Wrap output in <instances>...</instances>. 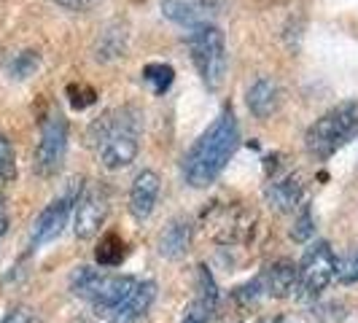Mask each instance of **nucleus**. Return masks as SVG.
Instances as JSON below:
<instances>
[{
  "mask_svg": "<svg viewBox=\"0 0 358 323\" xmlns=\"http://www.w3.org/2000/svg\"><path fill=\"white\" fill-rule=\"evenodd\" d=\"M186 43H189L192 62L197 68L202 84L208 89H218L227 78V38H224V33L213 22L199 24V27H192Z\"/></svg>",
  "mask_w": 358,
  "mask_h": 323,
  "instance_id": "nucleus-5",
  "label": "nucleus"
},
{
  "mask_svg": "<svg viewBox=\"0 0 358 323\" xmlns=\"http://www.w3.org/2000/svg\"><path fill=\"white\" fill-rule=\"evenodd\" d=\"M296 280H299V267L291 259H278L272 261L264 275H262V286L264 294L272 299H288L296 291Z\"/></svg>",
  "mask_w": 358,
  "mask_h": 323,
  "instance_id": "nucleus-14",
  "label": "nucleus"
},
{
  "mask_svg": "<svg viewBox=\"0 0 358 323\" xmlns=\"http://www.w3.org/2000/svg\"><path fill=\"white\" fill-rule=\"evenodd\" d=\"M157 299V283L154 280H138V286L132 288V294L127 296L122 305L116 307L113 313H108L110 323H138L145 313L151 310Z\"/></svg>",
  "mask_w": 358,
  "mask_h": 323,
  "instance_id": "nucleus-13",
  "label": "nucleus"
},
{
  "mask_svg": "<svg viewBox=\"0 0 358 323\" xmlns=\"http://www.w3.org/2000/svg\"><path fill=\"white\" fill-rule=\"evenodd\" d=\"M259 291H264V286H262V278H256V280L245 283V286L234 288L232 296L243 307H251V305H256V299H259Z\"/></svg>",
  "mask_w": 358,
  "mask_h": 323,
  "instance_id": "nucleus-27",
  "label": "nucleus"
},
{
  "mask_svg": "<svg viewBox=\"0 0 358 323\" xmlns=\"http://www.w3.org/2000/svg\"><path fill=\"white\" fill-rule=\"evenodd\" d=\"M302 192H305V186H302V178L299 175H286V178L280 180H272L267 186V202L275 208V210H280V213H291V210H296L299 208V202H302Z\"/></svg>",
  "mask_w": 358,
  "mask_h": 323,
  "instance_id": "nucleus-15",
  "label": "nucleus"
},
{
  "mask_svg": "<svg viewBox=\"0 0 358 323\" xmlns=\"http://www.w3.org/2000/svg\"><path fill=\"white\" fill-rule=\"evenodd\" d=\"M192 248V224L186 218H173L159 234V253L164 259H180Z\"/></svg>",
  "mask_w": 358,
  "mask_h": 323,
  "instance_id": "nucleus-16",
  "label": "nucleus"
},
{
  "mask_svg": "<svg viewBox=\"0 0 358 323\" xmlns=\"http://www.w3.org/2000/svg\"><path fill=\"white\" fill-rule=\"evenodd\" d=\"M8 224H11V218H8V202H6L3 192H0V237L8 232Z\"/></svg>",
  "mask_w": 358,
  "mask_h": 323,
  "instance_id": "nucleus-32",
  "label": "nucleus"
},
{
  "mask_svg": "<svg viewBox=\"0 0 358 323\" xmlns=\"http://www.w3.org/2000/svg\"><path fill=\"white\" fill-rule=\"evenodd\" d=\"M208 318H210V313L199 302H192V305L186 307V313H183V323H208Z\"/></svg>",
  "mask_w": 358,
  "mask_h": 323,
  "instance_id": "nucleus-30",
  "label": "nucleus"
},
{
  "mask_svg": "<svg viewBox=\"0 0 358 323\" xmlns=\"http://www.w3.org/2000/svg\"><path fill=\"white\" fill-rule=\"evenodd\" d=\"M68 97H71V106L78 108V110H84L87 106L94 103V97H97V92L87 87V84H71L68 87Z\"/></svg>",
  "mask_w": 358,
  "mask_h": 323,
  "instance_id": "nucleus-26",
  "label": "nucleus"
},
{
  "mask_svg": "<svg viewBox=\"0 0 358 323\" xmlns=\"http://www.w3.org/2000/svg\"><path fill=\"white\" fill-rule=\"evenodd\" d=\"M0 323H41V318H38V313L33 310V307L17 305V307H11V310L3 315V321H0Z\"/></svg>",
  "mask_w": 358,
  "mask_h": 323,
  "instance_id": "nucleus-28",
  "label": "nucleus"
},
{
  "mask_svg": "<svg viewBox=\"0 0 358 323\" xmlns=\"http://www.w3.org/2000/svg\"><path fill=\"white\" fill-rule=\"evenodd\" d=\"M138 286V278L129 275H113V272H100L92 267H78L71 275V291L76 296L87 299L97 313H113L124 302Z\"/></svg>",
  "mask_w": 358,
  "mask_h": 323,
  "instance_id": "nucleus-4",
  "label": "nucleus"
},
{
  "mask_svg": "<svg viewBox=\"0 0 358 323\" xmlns=\"http://www.w3.org/2000/svg\"><path fill=\"white\" fill-rule=\"evenodd\" d=\"M227 0H162V14L186 27H199V24H210L224 11Z\"/></svg>",
  "mask_w": 358,
  "mask_h": 323,
  "instance_id": "nucleus-11",
  "label": "nucleus"
},
{
  "mask_svg": "<svg viewBox=\"0 0 358 323\" xmlns=\"http://www.w3.org/2000/svg\"><path fill=\"white\" fill-rule=\"evenodd\" d=\"M127 256V245L119 234L108 232L106 237H100V245L94 251V259L100 267H119Z\"/></svg>",
  "mask_w": 358,
  "mask_h": 323,
  "instance_id": "nucleus-18",
  "label": "nucleus"
},
{
  "mask_svg": "<svg viewBox=\"0 0 358 323\" xmlns=\"http://www.w3.org/2000/svg\"><path fill=\"white\" fill-rule=\"evenodd\" d=\"M162 180L154 170H143L138 173L132 186H129V213L138 221H145L148 215L154 213V205L159 199Z\"/></svg>",
  "mask_w": 358,
  "mask_h": 323,
  "instance_id": "nucleus-12",
  "label": "nucleus"
},
{
  "mask_svg": "<svg viewBox=\"0 0 358 323\" xmlns=\"http://www.w3.org/2000/svg\"><path fill=\"white\" fill-rule=\"evenodd\" d=\"M87 138L108 170H122L141 151V113L129 106L106 110L92 122Z\"/></svg>",
  "mask_w": 358,
  "mask_h": 323,
  "instance_id": "nucleus-2",
  "label": "nucleus"
},
{
  "mask_svg": "<svg viewBox=\"0 0 358 323\" xmlns=\"http://www.w3.org/2000/svg\"><path fill=\"white\" fill-rule=\"evenodd\" d=\"M256 215L240 202H213L202 213V227L205 232L221 245H237L245 243L253 234Z\"/></svg>",
  "mask_w": 358,
  "mask_h": 323,
  "instance_id": "nucleus-6",
  "label": "nucleus"
},
{
  "mask_svg": "<svg viewBox=\"0 0 358 323\" xmlns=\"http://www.w3.org/2000/svg\"><path fill=\"white\" fill-rule=\"evenodd\" d=\"M127 46V36H124V27H119V24H113V27H108L100 33L97 38V59H113V57H119V54L124 52Z\"/></svg>",
  "mask_w": 358,
  "mask_h": 323,
  "instance_id": "nucleus-19",
  "label": "nucleus"
},
{
  "mask_svg": "<svg viewBox=\"0 0 358 323\" xmlns=\"http://www.w3.org/2000/svg\"><path fill=\"white\" fill-rule=\"evenodd\" d=\"M143 81L154 89V94H164L176 81V71L167 62H148L143 68Z\"/></svg>",
  "mask_w": 358,
  "mask_h": 323,
  "instance_id": "nucleus-20",
  "label": "nucleus"
},
{
  "mask_svg": "<svg viewBox=\"0 0 358 323\" xmlns=\"http://www.w3.org/2000/svg\"><path fill=\"white\" fill-rule=\"evenodd\" d=\"M17 178V154L6 135H0V180Z\"/></svg>",
  "mask_w": 358,
  "mask_h": 323,
  "instance_id": "nucleus-24",
  "label": "nucleus"
},
{
  "mask_svg": "<svg viewBox=\"0 0 358 323\" xmlns=\"http://www.w3.org/2000/svg\"><path fill=\"white\" fill-rule=\"evenodd\" d=\"M259 323H283L280 315H267V318H259Z\"/></svg>",
  "mask_w": 358,
  "mask_h": 323,
  "instance_id": "nucleus-33",
  "label": "nucleus"
},
{
  "mask_svg": "<svg viewBox=\"0 0 358 323\" xmlns=\"http://www.w3.org/2000/svg\"><path fill=\"white\" fill-rule=\"evenodd\" d=\"M342 307L337 305H329V307H318L313 310V315L307 318L305 323H340L345 318V313H340Z\"/></svg>",
  "mask_w": 358,
  "mask_h": 323,
  "instance_id": "nucleus-29",
  "label": "nucleus"
},
{
  "mask_svg": "<svg viewBox=\"0 0 358 323\" xmlns=\"http://www.w3.org/2000/svg\"><path fill=\"white\" fill-rule=\"evenodd\" d=\"M108 210H110V197H108L106 186L103 183L84 186L76 208H73V232H76V237L78 240L97 237L103 224H106Z\"/></svg>",
  "mask_w": 358,
  "mask_h": 323,
  "instance_id": "nucleus-10",
  "label": "nucleus"
},
{
  "mask_svg": "<svg viewBox=\"0 0 358 323\" xmlns=\"http://www.w3.org/2000/svg\"><path fill=\"white\" fill-rule=\"evenodd\" d=\"M334 278L345 286L358 283V248H353V251H348L345 256L337 259V275Z\"/></svg>",
  "mask_w": 358,
  "mask_h": 323,
  "instance_id": "nucleus-23",
  "label": "nucleus"
},
{
  "mask_svg": "<svg viewBox=\"0 0 358 323\" xmlns=\"http://www.w3.org/2000/svg\"><path fill=\"white\" fill-rule=\"evenodd\" d=\"M38 65H41V54L33 52V49H24V52H19L11 57V62H8V73H11V78H30L33 73L38 71Z\"/></svg>",
  "mask_w": 358,
  "mask_h": 323,
  "instance_id": "nucleus-22",
  "label": "nucleus"
},
{
  "mask_svg": "<svg viewBox=\"0 0 358 323\" xmlns=\"http://www.w3.org/2000/svg\"><path fill=\"white\" fill-rule=\"evenodd\" d=\"M358 132V103H342V106L326 110L321 119H315L305 135L307 151L315 159H329L342 145L350 143Z\"/></svg>",
  "mask_w": 358,
  "mask_h": 323,
  "instance_id": "nucleus-3",
  "label": "nucleus"
},
{
  "mask_svg": "<svg viewBox=\"0 0 358 323\" xmlns=\"http://www.w3.org/2000/svg\"><path fill=\"white\" fill-rule=\"evenodd\" d=\"M278 103H280L278 84L272 78H267V76L256 78L251 84V89H248V108H251L253 116L256 119H267V116H272L278 110Z\"/></svg>",
  "mask_w": 358,
  "mask_h": 323,
  "instance_id": "nucleus-17",
  "label": "nucleus"
},
{
  "mask_svg": "<svg viewBox=\"0 0 358 323\" xmlns=\"http://www.w3.org/2000/svg\"><path fill=\"white\" fill-rule=\"evenodd\" d=\"M81 189H84L81 180H71V186H68L62 194H57V197L38 213V218L33 221V232H30V248H41V245L52 243V240H57V237L62 234V229L68 227V218H71L73 208H76V202H78Z\"/></svg>",
  "mask_w": 358,
  "mask_h": 323,
  "instance_id": "nucleus-9",
  "label": "nucleus"
},
{
  "mask_svg": "<svg viewBox=\"0 0 358 323\" xmlns=\"http://www.w3.org/2000/svg\"><path fill=\"white\" fill-rule=\"evenodd\" d=\"M237 145H240V127H237L234 110L227 106L213 119V124L208 127L194 141V145L186 151L183 164H180L183 180L194 189L210 186L224 173V167L232 159Z\"/></svg>",
  "mask_w": 358,
  "mask_h": 323,
  "instance_id": "nucleus-1",
  "label": "nucleus"
},
{
  "mask_svg": "<svg viewBox=\"0 0 358 323\" xmlns=\"http://www.w3.org/2000/svg\"><path fill=\"white\" fill-rule=\"evenodd\" d=\"M54 3L62 6V8H68V11H87L97 0H54Z\"/></svg>",
  "mask_w": 358,
  "mask_h": 323,
  "instance_id": "nucleus-31",
  "label": "nucleus"
},
{
  "mask_svg": "<svg viewBox=\"0 0 358 323\" xmlns=\"http://www.w3.org/2000/svg\"><path fill=\"white\" fill-rule=\"evenodd\" d=\"M315 232V221H313V213H310V208L302 205V210L299 215L294 218V227H291V240H296V243H307L310 237Z\"/></svg>",
  "mask_w": 358,
  "mask_h": 323,
  "instance_id": "nucleus-25",
  "label": "nucleus"
},
{
  "mask_svg": "<svg viewBox=\"0 0 358 323\" xmlns=\"http://www.w3.org/2000/svg\"><path fill=\"white\" fill-rule=\"evenodd\" d=\"M194 302H199L208 313H213L218 307V286H215L213 275L205 264L197 267V299Z\"/></svg>",
  "mask_w": 358,
  "mask_h": 323,
  "instance_id": "nucleus-21",
  "label": "nucleus"
},
{
  "mask_svg": "<svg viewBox=\"0 0 358 323\" xmlns=\"http://www.w3.org/2000/svg\"><path fill=\"white\" fill-rule=\"evenodd\" d=\"M68 154V119L54 108L41 122V135L36 143L33 167L41 178H52L59 173L62 162Z\"/></svg>",
  "mask_w": 358,
  "mask_h": 323,
  "instance_id": "nucleus-7",
  "label": "nucleus"
},
{
  "mask_svg": "<svg viewBox=\"0 0 358 323\" xmlns=\"http://www.w3.org/2000/svg\"><path fill=\"white\" fill-rule=\"evenodd\" d=\"M296 267H299V280H296L299 299H318L337 275V256L326 240H315Z\"/></svg>",
  "mask_w": 358,
  "mask_h": 323,
  "instance_id": "nucleus-8",
  "label": "nucleus"
}]
</instances>
